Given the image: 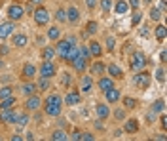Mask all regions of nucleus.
Segmentation results:
<instances>
[{"label": "nucleus", "instance_id": "1", "mask_svg": "<svg viewBox=\"0 0 167 141\" xmlns=\"http://www.w3.org/2000/svg\"><path fill=\"white\" fill-rule=\"evenodd\" d=\"M61 97L59 95H50L48 97V101H46V114H50V116H57L59 113H61Z\"/></svg>", "mask_w": 167, "mask_h": 141}, {"label": "nucleus", "instance_id": "2", "mask_svg": "<svg viewBox=\"0 0 167 141\" xmlns=\"http://www.w3.org/2000/svg\"><path fill=\"white\" fill-rule=\"evenodd\" d=\"M144 65H146L144 53L135 52V53H133V57H131V69H133V71H142V69H144Z\"/></svg>", "mask_w": 167, "mask_h": 141}, {"label": "nucleus", "instance_id": "3", "mask_svg": "<svg viewBox=\"0 0 167 141\" xmlns=\"http://www.w3.org/2000/svg\"><path fill=\"white\" fill-rule=\"evenodd\" d=\"M34 21L38 25H46L48 21H50V14H48V10L46 8H38V10H34Z\"/></svg>", "mask_w": 167, "mask_h": 141}, {"label": "nucleus", "instance_id": "4", "mask_svg": "<svg viewBox=\"0 0 167 141\" xmlns=\"http://www.w3.org/2000/svg\"><path fill=\"white\" fill-rule=\"evenodd\" d=\"M40 74H42V77H46V78L53 77V74H55V65L46 59V61L42 63V67H40Z\"/></svg>", "mask_w": 167, "mask_h": 141}, {"label": "nucleus", "instance_id": "5", "mask_svg": "<svg viewBox=\"0 0 167 141\" xmlns=\"http://www.w3.org/2000/svg\"><path fill=\"white\" fill-rule=\"evenodd\" d=\"M72 38H69V40H63V42H59L57 44V53L61 57H66V53H69V50H70V44H72Z\"/></svg>", "mask_w": 167, "mask_h": 141}, {"label": "nucleus", "instance_id": "6", "mask_svg": "<svg viewBox=\"0 0 167 141\" xmlns=\"http://www.w3.org/2000/svg\"><path fill=\"white\" fill-rule=\"evenodd\" d=\"M23 14H25V10L21 8V6H10L8 8V15H10V19H21L23 17Z\"/></svg>", "mask_w": 167, "mask_h": 141}, {"label": "nucleus", "instance_id": "7", "mask_svg": "<svg viewBox=\"0 0 167 141\" xmlns=\"http://www.w3.org/2000/svg\"><path fill=\"white\" fill-rule=\"evenodd\" d=\"M135 82L139 84V88H148V84H150V74H148V73H139L137 77H135Z\"/></svg>", "mask_w": 167, "mask_h": 141}, {"label": "nucleus", "instance_id": "8", "mask_svg": "<svg viewBox=\"0 0 167 141\" xmlns=\"http://www.w3.org/2000/svg\"><path fill=\"white\" fill-rule=\"evenodd\" d=\"M105 95H106V101H108V103H116V101L120 99V92L114 88V86H112V88H108V90L105 92Z\"/></svg>", "mask_w": 167, "mask_h": 141}, {"label": "nucleus", "instance_id": "9", "mask_svg": "<svg viewBox=\"0 0 167 141\" xmlns=\"http://www.w3.org/2000/svg\"><path fill=\"white\" fill-rule=\"evenodd\" d=\"M40 97H36V95H32L30 93V97H29V99H27V109L29 111H36L38 109V107H40Z\"/></svg>", "mask_w": 167, "mask_h": 141}, {"label": "nucleus", "instance_id": "10", "mask_svg": "<svg viewBox=\"0 0 167 141\" xmlns=\"http://www.w3.org/2000/svg\"><path fill=\"white\" fill-rule=\"evenodd\" d=\"M129 10V4L125 2V0H118L116 2V6H114V12L118 14V15H124L125 12Z\"/></svg>", "mask_w": 167, "mask_h": 141}, {"label": "nucleus", "instance_id": "11", "mask_svg": "<svg viewBox=\"0 0 167 141\" xmlns=\"http://www.w3.org/2000/svg\"><path fill=\"white\" fill-rule=\"evenodd\" d=\"M14 31V23H2L0 25V40L8 38V35Z\"/></svg>", "mask_w": 167, "mask_h": 141}, {"label": "nucleus", "instance_id": "12", "mask_svg": "<svg viewBox=\"0 0 167 141\" xmlns=\"http://www.w3.org/2000/svg\"><path fill=\"white\" fill-rule=\"evenodd\" d=\"M15 118H17V116H15L12 111H6V109H4L2 113H0V120H4V122H15Z\"/></svg>", "mask_w": 167, "mask_h": 141}, {"label": "nucleus", "instance_id": "13", "mask_svg": "<svg viewBox=\"0 0 167 141\" xmlns=\"http://www.w3.org/2000/svg\"><path fill=\"white\" fill-rule=\"evenodd\" d=\"M137 128H139V122L135 120V118H131V120L125 122V132H127V134H135Z\"/></svg>", "mask_w": 167, "mask_h": 141}, {"label": "nucleus", "instance_id": "14", "mask_svg": "<svg viewBox=\"0 0 167 141\" xmlns=\"http://www.w3.org/2000/svg\"><path fill=\"white\" fill-rule=\"evenodd\" d=\"M14 103H15V99H14L12 95H10V97H4L2 103H0V111H4V109H12Z\"/></svg>", "mask_w": 167, "mask_h": 141}, {"label": "nucleus", "instance_id": "15", "mask_svg": "<svg viewBox=\"0 0 167 141\" xmlns=\"http://www.w3.org/2000/svg\"><path fill=\"white\" fill-rule=\"evenodd\" d=\"M23 74H25L27 78H32L36 74V67H34V65H30V63H27L25 67H23Z\"/></svg>", "mask_w": 167, "mask_h": 141}, {"label": "nucleus", "instance_id": "16", "mask_svg": "<svg viewBox=\"0 0 167 141\" xmlns=\"http://www.w3.org/2000/svg\"><path fill=\"white\" fill-rule=\"evenodd\" d=\"M70 63L74 65V69H76V71H84V69H85V59H84L82 56H78V57H76L74 61H70Z\"/></svg>", "mask_w": 167, "mask_h": 141}, {"label": "nucleus", "instance_id": "17", "mask_svg": "<svg viewBox=\"0 0 167 141\" xmlns=\"http://www.w3.org/2000/svg\"><path fill=\"white\" fill-rule=\"evenodd\" d=\"M91 88H93V82H91V77H84L82 78V92H91Z\"/></svg>", "mask_w": 167, "mask_h": 141}, {"label": "nucleus", "instance_id": "18", "mask_svg": "<svg viewBox=\"0 0 167 141\" xmlns=\"http://www.w3.org/2000/svg\"><path fill=\"white\" fill-rule=\"evenodd\" d=\"M65 101L69 103V105H76V103H80V95H78L76 92H72V93H69L65 97Z\"/></svg>", "mask_w": 167, "mask_h": 141}, {"label": "nucleus", "instance_id": "19", "mask_svg": "<svg viewBox=\"0 0 167 141\" xmlns=\"http://www.w3.org/2000/svg\"><path fill=\"white\" fill-rule=\"evenodd\" d=\"M108 73H110V74H112V77H114V78H120V77H121V74H124V73H121V69L118 67V65H114V63H112V65H108Z\"/></svg>", "mask_w": 167, "mask_h": 141}, {"label": "nucleus", "instance_id": "20", "mask_svg": "<svg viewBox=\"0 0 167 141\" xmlns=\"http://www.w3.org/2000/svg\"><path fill=\"white\" fill-rule=\"evenodd\" d=\"M112 86H114V82L110 78H101V80H99V88H101L103 92H106L108 88H112Z\"/></svg>", "mask_w": 167, "mask_h": 141}, {"label": "nucleus", "instance_id": "21", "mask_svg": "<svg viewBox=\"0 0 167 141\" xmlns=\"http://www.w3.org/2000/svg\"><path fill=\"white\" fill-rule=\"evenodd\" d=\"M14 44L19 46V48L27 46V36H25V35H15V36H14Z\"/></svg>", "mask_w": 167, "mask_h": 141}, {"label": "nucleus", "instance_id": "22", "mask_svg": "<svg viewBox=\"0 0 167 141\" xmlns=\"http://www.w3.org/2000/svg\"><path fill=\"white\" fill-rule=\"evenodd\" d=\"M66 17H69V21L76 23L78 17H80V14H78V10H76V8H69V12H66Z\"/></svg>", "mask_w": 167, "mask_h": 141}, {"label": "nucleus", "instance_id": "23", "mask_svg": "<svg viewBox=\"0 0 167 141\" xmlns=\"http://www.w3.org/2000/svg\"><path fill=\"white\" fill-rule=\"evenodd\" d=\"M97 116H99V118H106V116H108V107L103 105V103L97 105Z\"/></svg>", "mask_w": 167, "mask_h": 141}, {"label": "nucleus", "instance_id": "24", "mask_svg": "<svg viewBox=\"0 0 167 141\" xmlns=\"http://www.w3.org/2000/svg\"><path fill=\"white\" fill-rule=\"evenodd\" d=\"M165 35H167V31H165V27H163V25L156 27V38H158L160 42H163V40H165Z\"/></svg>", "mask_w": 167, "mask_h": 141}, {"label": "nucleus", "instance_id": "25", "mask_svg": "<svg viewBox=\"0 0 167 141\" xmlns=\"http://www.w3.org/2000/svg\"><path fill=\"white\" fill-rule=\"evenodd\" d=\"M59 35H61L59 27H51V29L48 31V38H50V40H57V38H59Z\"/></svg>", "mask_w": 167, "mask_h": 141}, {"label": "nucleus", "instance_id": "26", "mask_svg": "<svg viewBox=\"0 0 167 141\" xmlns=\"http://www.w3.org/2000/svg\"><path fill=\"white\" fill-rule=\"evenodd\" d=\"M89 52H91V56H95V57L101 56V46H99V42H91V44H89Z\"/></svg>", "mask_w": 167, "mask_h": 141}, {"label": "nucleus", "instance_id": "27", "mask_svg": "<svg viewBox=\"0 0 167 141\" xmlns=\"http://www.w3.org/2000/svg\"><path fill=\"white\" fill-rule=\"evenodd\" d=\"M51 139H55V141H65V139H66V134L63 132V130H57V132H53Z\"/></svg>", "mask_w": 167, "mask_h": 141}, {"label": "nucleus", "instance_id": "28", "mask_svg": "<svg viewBox=\"0 0 167 141\" xmlns=\"http://www.w3.org/2000/svg\"><path fill=\"white\" fill-rule=\"evenodd\" d=\"M48 88H50V80H48L46 77H44V78H42V80L38 82V90H44V92H46Z\"/></svg>", "mask_w": 167, "mask_h": 141}, {"label": "nucleus", "instance_id": "29", "mask_svg": "<svg viewBox=\"0 0 167 141\" xmlns=\"http://www.w3.org/2000/svg\"><path fill=\"white\" fill-rule=\"evenodd\" d=\"M141 19H142L141 12H135V14H133V17H131V25H133V27L139 25V23H141Z\"/></svg>", "mask_w": 167, "mask_h": 141}, {"label": "nucleus", "instance_id": "30", "mask_svg": "<svg viewBox=\"0 0 167 141\" xmlns=\"http://www.w3.org/2000/svg\"><path fill=\"white\" fill-rule=\"evenodd\" d=\"M15 122L19 124V128H23V126H25V124L29 122V116H27V114H21L19 118H15Z\"/></svg>", "mask_w": 167, "mask_h": 141}, {"label": "nucleus", "instance_id": "31", "mask_svg": "<svg viewBox=\"0 0 167 141\" xmlns=\"http://www.w3.org/2000/svg\"><path fill=\"white\" fill-rule=\"evenodd\" d=\"M10 95H12V88H8V86H6V88H0V99L10 97Z\"/></svg>", "mask_w": 167, "mask_h": 141}, {"label": "nucleus", "instance_id": "32", "mask_svg": "<svg viewBox=\"0 0 167 141\" xmlns=\"http://www.w3.org/2000/svg\"><path fill=\"white\" fill-rule=\"evenodd\" d=\"M163 109H165V101H163V99H158V101H156V105H154V111L160 113V111H163Z\"/></svg>", "mask_w": 167, "mask_h": 141}, {"label": "nucleus", "instance_id": "33", "mask_svg": "<svg viewBox=\"0 0 167 141\" xmlns=\"http://www.w3.org/2000/svg\"><path fill=\"white\" fill-rule=\"evenodd\" d=\"M53 53H55V52H53L51 48H46V50H44V52H42V56H44V59H48V61H51V57H53Z\"/></svg>", "mask_w": 167, "mask_h": 141}, {"label": "nucleus", "instance_id": "34", "mask_svg": "<svg viewBox=\"0 0 167 141\" xmlns=\"http://www.w3.org/2000/svg\"><path fill=\"white\" fill-rule=\"evenodd\" d=\"M34 90H36V86H34V84H25V86H23V93H27V95H30Z\"/></svg>", "mask_w": 167, "mask_h": 141}, {"label": "nucleus", "instance_id": "35", "mask_svg": "<svg viewBox=\"0 0 167 141\" xmlns=\"http://www.w3.org/2000/svg\"><path fill=\"white\" fill-rule=\"evenodd\" d=\"M101 8H103V12H108L112 8V0H101Z\"/></svg>", "mask_w": 167, "mask_h": 141}, {"label": "nucleus", "instance_id": "36", "mask_svg": "<svg viewBox=\"0 0 167 141\" xmlns=\"http://www.w3.org/2000/svg\"><path fill=\"white\" fill-rule=\"evenodd\" d=\"M150 17H152L154 21H158V19L161 17V12H160V10H156V8H152V10H150Z\"/></svg>", "mask_w": 167, "mask_h": 141}, {"label": "nucleus", "instance_id": "37", "mask_svg": "<svg viewBox=\"0 0 167 141\" xmlns=\"http://www.w3.org/2000/svg\"><path fill=\"white\" fill-rule=\"evenodd\" d=\"M156 78H158L160 82H165V69H158V73H156Z\"/></svg>", "mask_w": 167, "mask_h": 141}, {"label": "nucleus", "instance_id": "38", "mask_svg": "<svg viewBox=\"0 0 167 141\" xmlns=\"http://www.w3.org/2000/svg\"><path fill=\"white\" fill-rule=\"evenodd\" d=\"M91 71H93V73H103V71H105V65H103V63H95L93 67H91Z\"/></svg>", "mask_w": 167, "mask_h": 141}, {"label": "nucleus", "instance_id": "39", "mask_svg": "<svg viewBox=\"0 0 167 141\" xmlns=\"http://www.w3.org/2000/svg\"><path fill=\"white\" fill-rule=\"evenodd\" d=\"M124 101H125V105L129 107V109H133V107H135V103H137L135 99H133V97H125V99H124Z\"/></svg>", "mask_w": 167, "mask_h": 141}, {"label": "nucleus", "instance_id": "40", "mask_svg": "<svg viewBox=\"0 0 167 141\" xmlns=\"http://www.w3.org/2000/svg\"><path fill=\"white\" fill-rule=\"evenodd\" d=\"M131 8H135V10H139V6H141V0H129V2H127Z\"/></svg>", "mask_w": 167, "mask_h": 141}, {"label": "nucleus", "instance_id": "41", "mask_svg": "<svg viewBox=\"0 0 167 141\" xmlns=\"http://www.w3.org/2000/svg\"><path fill=\"white\" fill-rule=\"evenodd\" d=\"M106 48H108V52L114 50V38H108V40H106Z\"/></svg>", "mask_w": 167, "mask_h": 141}, {"label": "nucleus", "instance_id": "42", "mask_svg": "<svg viewBox=\"0 0 167 141\" xmlns=\"http://www.w3.org/2000/svg\"><path fill=\"white\" fill-rule=\"evenodd\" d=\"M57 19H59V21H65V19H66V12L59 10V12H57Z\"/></svg>", "mask_w": 167, "mask_h": 141}, {"label": "nucleus", "instance_id": "43", "mask_svg": "<svg viewBox=\"0 0 167 141\" xmlns=\"http://www.w3.org/2000/svg\"><path fill=\"white\" fill-rule=\"evenodd\" d=\"M87 31H89V32H95V31H97V23H95V21H91V23L87 25Z\"/></svg>", "mask_w": 167, "mask_h": 141}, {"label": "nucleus", "instance_id": "44", "mask_svg": "<svg viewBox=\"0 0 167 141\" xmlns=\"http://www.w3.org/2000/svg\"><path fill=\"white\" fill-rule=\"evenodd\" d=\"M80 139H84V141H91V139H93V135H91V134H82V135H80Z\"/></svg>", "mask_w": 167, "mask_h": 141}, {"label": "nucleus", "instance_id": "45", "mask_svg": "<svg viewBox=\"0 0 167 141\" xmlns=\"http://www.w3.org/2000/svg\"><path fill=\"white\" fill-rule=\"evenodd\" d=\"M158 8H160V12H161V14H163V12H165V10H167V6H165V2H163V0H161V2H160V4H158Z\"/></svg>", "mask_w": 167, "mask_h": 141}, {"label": "nucleus", "instance_id": "46", "mask_svg": "<svg viewBox=\"0 0 167 141\" xmlns=\"http://www.w3.org/2000/svg\"><path fill=\"white\" fill-rule=\"evenodd\" d=\"M85 4L89 6V8H95V4H97V0H85Z\"/></svg>", "mask_w": 167, "mask_h": 141}, {"label": "nucleus", "instance_id": "47", "mask_svg": "<svg viewBox=\"0 0 167 141\" xmlns=\"http://www.w3.org/2000/svg\"><path fill=\"white\" fill-rule=\"evenodd\" d=\"M116 118H124V111H121V109L116 111Z\"/></svg>", "mask_w": 167, "mask_h": 141}, {"label": "nucleus", "instance_id": "48", "mask_svg": "<svg viewBox=\"0 0 167 141\" xmlns=\"http://www.w3.org/2000/svg\"><path fill=\"white\" fill-rule=\"evenodd\" d=\"M0 53H2V56H6V53H8V48H6V46H0Z\"/></svg>", "mask_w": 167, "mask_h": 141}, {"label": "nucleus", "instance_id": "49", "mask_svg": "<svg viewBox=\"0 0 167 141\" xmlns=\"http://www.w3.org/2000/svg\"><path fill=\"white\" fill-rule=\"evenodd\" d=\"M61 84H65V86H66V84H69V77H66V74H65V77H63V80H61Z\"/></svg>", "mask_w": 167, "mask_h": 141}, {"label": "nucleus", "instance_id": "50", "mask_svg": "<svg viewBox=\"0 0 167 141\" xmlns=\"http://www.w3.org/2000/svg\"><path fill=\"white\" fill-rule=\"evenodd\" d=\"M27 12H29V14H32V12H34V8H32V4H29V6H27Z\"/></svg>", "mask_w": 167, "mask_h": 141}, {"label": "nucleus", "instance_id": "51", "mask_svg": "<svg viewBox=\"0 0 167 141\" xmlns=\"http://www.w3.org/2000/svg\"><path fill=\"white\" fill-rule=\"evenodd\" d=\"M42 2H44V0H30V4H32V6H34V4H42Z\"/></svg>", "mask_w": 167, "mask_h": 141}, {"label": "nucleus", "instance_id": "52", "mask_svg": "<svg viewBox=\"0 0 167 141\" xmlns=\"http://www.w3.org/2000/svg\"><path fill=\"white\" fill-rule=\"evenodd\" d=\"M80 135H82V134H80V132H76V134H74V135H72V139H76V141H78V139H80Z\"/></svg>", "mask_w": 167, "mask_h": 141}, {"label": "nucleus", "instance_id": "53", "mask_svg": "<svg viewBox=\"0 0 167 141\" xmlns=\"http://www.w3.org/2000/svg\"><path fill=\"white\" fill-rule=\"evenodd\" d=\"M161 126H163V128H167V120H165V116H161Z\"/></svg>", "mask_w": 167, "mask_h": 141}, {"label": "nucleus", "instance_id": "54", "mask_svg": "<svg viewBox=\"0 0 167 141\" xmlns=\"http://www.w3.org/2000/svg\"><path fill=\"white\" fill-rule=\"evenodd\" d=\"M0 67H2V61H0Z\"/></svg>", "mask_w": 167, "mask_h": 141}]
</instances>
